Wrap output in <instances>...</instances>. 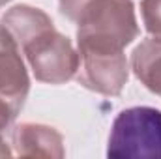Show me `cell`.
I'll list each match as a JSON object with an SVG mask.
<instances>
[{"label": "cell", "instance_id": "6", "mask_svg": "<svg viewBox=\"0 0 161 159\" xmlns=\"http://www.w3.org/2000/svg\"><path fill=\"white\" fill-rule=\"evenodd\" d=\"M11 148L19 157L62 159L66 156L60 131L53 125L36 122H23L11 129Z\"/></svg>", "mask_w": 161, "mask_h": 159}, {"label": "cell", "instance_id": "9", "mask_svg": "<svg viewBox=\"0 0 161 159\" xmlns=\"http://www.w3.org/2000/svg\"><path fill=\"white\" fill-rule=\"evenodd\" d=\"M141 19L148 36L161 41V0H141Z\"/></svg>", "mask_w": 161, "mask_h": 159}, {"label": "cell", "instance_id": "3", "mask_svg": "<svg viewBox=\"0 0 161 159\" xmlns=\"http://www.w3.org/2000/svg\"><path fill=\"white\" fill-rule=\"evenodd\" d=\"M23 56L36 80L45 84H66L79 69V51L73 41L54 26L36 34L21 45Z\"/></svg>", "mask_w": 161, "mask_h": 159}, {"label": "cell", "instance_id": "10", "mask_svg": "<svg viewBox=\"0 0 161 159\" xmlns=\"http://www.w3.org/2000/svg\"><path fill=\"white\" fill-rule=\"evenodd\" d=\"M17 112H19V111H17L6 97L0 96V133H4L6 129L11 127V123H13L15 116H17Z\"/></svg>", "mask_w": 161, "mask_h": 159}, {"label": "cell", "instance_id": "11", "mask_svg": "<svg viewBox=\"0 0 161 159\" xmlns=\"http://www.w3.org/2000/svg\"><path fill=\"white\" fill-rule=\"evenodd\" d=\"M82 2H84V0H58L60 13H62L66 19H69V21L73 23V19H75L79 8L82 6Z\"/></svg>", "mask_w": 161, "mask_h": 159}, {"label": "cell", "instance_id": "4", "mask_svg": "<svg viewBox=\"0 0 161 159\" xmlns=\"http://www.w3.org/2000/svg\"><path fill=\"white\" fill-rule=\"evenodd\" d=\"M79 69L75 79L96 94L113 97L120 96L129 79V62L124 49H101L77 45Z\"/></svg>", "mask_w": 161, "mask_h": 159}, {"label": "cell", "instance_id": "13", "mask_svg": "<svg viewBox=\"0 0 161 159\" xmlns=\"http://www.w3.org/2000/svg\"><path fill=\"white\" fill-rule=\"evenodd\" d=\"M8 2H11V0H0V8H2V6H6Z\"/></svg>", "mask_w": 161, "mask_h": 159}, {"label": "cell", "instance_id": "8", "mask_svg": "<svg viewBox=\"0 0 161 159\" xmlns=\"http://www.w3.org/2000/svg\"><path fill=\"white\" fill-rule=\"evenodd\" d=\"M129 66L141 84L161 97V41L142 40L133 49Z\"/></svg>", "mask_w": 161, "mask_h": 159}, {"label": "cell", "instance_id": "7", "mask_svg": "<svg viewBox=\"0 0 161 159\" xmlns=\"http://www.w3.org/2000/svg\"><path fill=\"white\" fill-rule=\"evenodd\" d=\"M8 32L13 36V40L19 43V47L28 41L30 38H34L36 34H40L43 30L54 26L53 19L36 6H30V4H17V6H11L4 15H2V21H0Z\"/></svg>", "mask_w": 161, "mask_h": 159}, {"label": "cell", "instance_id": "2", "mask_svg": "<svg viewBox=\"0 0 161 159\" xmlns=\"http://www.w3.org/2000/svg\"><path fill=\"white\" fill-rule=\"evenodd\" d=\"M107 157H159L161 111L156 107H127L116 114L107 140Z\"/></svg>", "mask_w": 161, "mask_h": 159}, {"label": "cell", "instance_id": "1", "mask_svg": "<svg viewBox=\"0 0 161 159\" xmlns=\"http://www.w3.org/2000/svg\"><path fill=\"white\" fill-rule=\"evenodd\" d=\"M73 23L77 45L125 49L139 38L133 0H84Z\"/></svg>", "mask_w": 161, "mask_h": 159}, {"label": "cell", "instance_id": "5", "mask_svg": "<svg viewBox=\"0 0 161 159\" xmlns=\"http://www.w3.org/2000/svg\"><path fill=\"white\" fill-rule=\"evenodd\" d=\"M21 52L19 43L0 23V96L17 111L23 109L30 92V77Z\"/></svg>", "mask_w": 161, "mask_h": 159}, {"label": "cell", "instance_id": "12", "mask_svg": "<svg viewBox=\"0 0 161 159\" xmlns=\"http://www.w3.org/2000/svg\"><path fill=\"white\" fill-rule=\"evenodd\" d=\"M13 156V150L8 146V142L2 139V133H0V157H11Z\"/></svg>", "mask_w": 161, "mask_h": 159}]
</instances>
